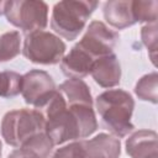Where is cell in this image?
Listing matches in <instances>:
<instances>
[{
    "instance_id": "obj_2",
    "label": "cell",
    "mask_w": 158,
    "mask_h": 158,
    "mask_svg": "<svg viewBox=\"0 0 158 158\" xmlns=\"http://www.w3.org/2000/svg\"><path fill=\"white\" fill-rule=\"evenodd\" d=\"M95 107L104 128L112 136L122 138L135 130L131 117L135 109V100L123 89H110L95 99Z\"/></svg>"
},
{
    "instance_id": "obj_8",
    "label": "cell",
    "mask_w": 158,
    "mask_h": 158,
    "mask_svg": "<svg viewBox=\"0 0 158 158\" xmlns=\"http://www.w3.org/2000/svg\"><path fill=\"white\" fill-rule=\"evenodd\" d=\"M56 93L57 86L47 72L32 69L22 75L21 94L27 105L42 110Z\"/></svg>"
},
{
    "instance_id": "obj_9",
    "label": "cell",
    "mask_w": 158,
    "mask_h": 158,
    "mask_svg": "<svg viewBox=\"0 0 158 158\" xmlns=\"http://www.w3.org/2000/svg\"><path fill=\"white\" fill-rule=\"evenodd\" d=\"M157 132L152 130H138L133 132L125 143L126 153L131 158L158 157Z\"/></svg>"
},
{
    "instance_id": "obj_25",
    "label": "cell",
    "mask_w": 158,
    "mask_h": 158,
    "mask_svg": "<svg viewBox=\"0 0 158 158\" xmlns=\"http://www.w3.org/2000/svg\"><path fill=\"white\" fill-rule=\"evenodd\" d=\"M153 158H158V157H153Z\"/></svg>"
},
{
    "instance_id": "obj_4",
    "label": "cell",
    "mask_w": 158,
    "mask_h": 158,
    "mask_svg": "<svg viewBox=\"0 0 158 158\" xmlns=\"http://www.w3.org/2000/svg\"><path fill=\"white\" fill-rule=\"evenodd\" d=\"M44 123V115L37 109L12 110L2 117L1 136L9 146L19 148L30 137L43 132Z\"/></svg>"
},
{
    "instance_id": "obj_24",
    "label": "cell",
    "mask_w": 158,
    "mask_h": 158,
    "mask_svg": "<svg viewBox=\"0 0 158 158\" xmlns=\"http://www.w3.org/2000/svg\"><path fill=\"white\" fill-rule=\"evenodd\" d=\"M1 152H2V143H1V139H0V158H1Z\"/></svg>"
},
{
    "instance_id": "obj_11",
    "label": "cell",
    "mask_w": 158,
    "mask_h": 158,
    "mask_svg": "<svg viewBox=\"0 0 158 158\" xmlns=\"http://www.w3.org/2000/svg\"><path fill=\"white\" fill-rule=\"evenodd\" d=\"M84 158H118L121 154L120 138L99 133L90 139H83Z\"/></svg>"
},
{
    "instance_id": "obj_12",
    "label": "cell",
    "mask_w": 158,
    "mask_h": 158,
    "mask_svg": "<svg viewBox=\"0 0 158 158\" xmlns=\"http://www.w3.org/2000/svg\"><path fill=\"white\" fill-rule=\"evenodd\" d=\"M94 59L77 44L60 60L62 73L69 79H83L90 74Z\"/></svg>"
},
{
    "instance_id": "obj_22",
    "label": "cell",
    "mask_w": 158,
    "mask_h": 158,
    "mask_svg": "<svg viewBox=\"0 0 158 158\" xmlns=\"http://www.w3.org/2000/svg\"><path fill=\"white\" fill-rule=\"evenodd\" d=\"M7 158H22V157H21V154L19 153V151H17V149H14V151L9 154V157H7Z\"/></svg>"
},
{
    "instance_id": "obj_18",
    "label": "cell",
    "mask_w": 158,
    "mask_h": 158,
    "mask_svg": "<svg viewBox=\"0 0 158 158\" xmlns=\"http://www.w3.org/2000/svg\"><path fill=\"white\" fill-rule=\"evenodd\" d=\"M132 11L136 22L141 23H156L157 22V11L158 2L156 0H135L132 1Z\"/></svg>"
},
{
    "instance_id": "obj_16",
    "label": "cell",
    "mask_w": 158,
    "mask_h": 158,
    "mask_svg": "<svg viewBox=\"0 0 158 158\" xmlns=\"http://www.w3.org/2000/svg\"><path fill=\"white\" fill-rule=\"evenodd\" d=\"M158 74L157 72L148 73L143 75L135 86V94L139 100L149 101L152 104H157L158 101Z\"/></svg>"
},
{
    "instance_id": "obj_21",
    "label": "cell",
    "mask_w": 158,
    "mask_h": 158,
    "mask_svg": "<svg viewBox=\"0 0 158 158\" xmlns=\"http://www.w3.org/2000/svg\"><path fill=\"white\" fill-rule=\"evenodd\" d=\"M49 158H84L83 139L74 141L60 148H58Z\"/></svg>"
},
{
    "instance_id": "obj_23",
    "label": "cell",
    "mask_w": 158,
    "mask_h": 158,
    "mask_svg": "<svg viewBox=\"0 0 158 158\" xmlns=\"http://www.w3.org/2000/svg\"><path fill=\"white\" fill-rule=\"evenodd\" d=\"M4 7H5V1H0V16L4 14Z\"/></svg>"
},
{
    "instance_id": "obj_17",
    "label": "cell",
    "mask_w": 158,
    "mask_h": 158,
    "mask_svg": "<svg viewBox=\"0 0 158 158\" xmlns=\"http://www.w3.org/2000/svg\"><path fill=\"white\" fill-rule=\"evenodd\" d=\"M21 52V35L19 31H9L0 36V63L9 62Z\"/></svg>"
},
{
    "instance_id": "obj_15",
    "label": "cell",
    "mask_w": 158,
    "mask_h": 158,
    "mask_svg": "<svg viewBox=\"0 0 158 158\" xmlns=\"http://www.w3.org/2000/svg\"><path fill=\"white\" fill-rule=\"evenodd\" d=\"M53 147V142L43 131L30 137L16 149L22 158H48Z\"/></svg>"
},
{
    "instance_id": "obj_14",
    "label": "cell",
    "mask_w": 158,
    "mask_h": 158,
    "mask_svg": "<svg viewBox=\"0 0 158 158\" xmlns=\"http://www.w3.org/2000/svg\"><path fill=\"white\" fill-rule=\"evenodd\" d=\"M57 90L62 94L68 105L85 104L93 106L94 101L91 98L89 85L81 79H68L63 81Z\"/></svg>"
},
{
    "instance_id": "obj_13",
    "label": "cell",
    "mask_w": 158,
    "mask_h": 158,
    "mask_svg": "<svg viewBox=\"0 0 158 158\" xmlns=\"http://www.w3.org/2000/svg\"><path fill=\"white\" fill-rule=\"evenodd\" d=\"M105 21L116 30H123L136 23L131 0H110L104 4Z\"/></svg>"
},
{
    "instance_id": "obj_10",
    "label": "cell",
    "mask_w": 158,
    "mask_h": 158,
    "mask_svg": "<svg viewBox=\"0 0 158 158\" xmlns=\"http://www.w3.org/2000/svg\"><path fill=\"white\" fill-rule=\"evenodd\" d=\"M90 74L101 88H114L121 80V65L115 53L94 60Z\"/></svg>"
},
{
    "instance_id": "obj_3",
    "label": "cell",
    "mask_w": 158,
    "mask_h": 158,
    "mask_svg": "<svg viewBox=\"0 0 158 158\" xmlns=\"http://www.w3.org/2000/svg\"><path fill=\"white\" fill-rule=\"evenodd\" d=\"M93 0H64L56 2L51 16V28L68 41H74L84 30L88 20L98 7Z\"/></svg>"
},
{
    "instance_id": "obj_1",
    "label": "cell",
    "mask_w": 158,
    "mask_h": 158,
    "mask_svg": "<svg viewBox=\"0 0 158 158\" xmlns=\"http://www.w3.org/2000/svg\"><path fill=\"white\" fill-rule=\"evenodd\" d=\"M44 115V132L54 146L91 136L98 128L93 106L85 104L68 105L57 90L49 102L40 110Z\"/></svg>"
},
{
    "instance_id": "obj_19",
    "label": "cell",
    "mask_w": 158,
    "mask_h": 158,
    "mask_svg": "<svg viewBox=\"0 0 158 158\" xmlns=\"http://www.w3.org/2000/svg\"><path fill=\"white\" fill-rule=\"evenodd\" d=\"M22 75L12 72L5 70L0 73V98H14L21 93Z\"/></svg>"
},
{
    "instance_id": "obj_7",
    "label": "cell",
    "mask_w": 158,
    "mask_h": 158,
    "mask_svg": "<svg viewBox=\"0 0 158 158\" xmlns=\"http://www.w3.org/2000/svg\"><path fill=\"white\" fill-rule=\"evenodd\" d=\"M118 40V33L109 28L104 22L91 21L77 46L96 60L101 57L112 54Z\"/></svg>"
},
{
    "instance_id": "obj_6",
    "label": "cell",
    "mask_w": 158,
    "mask_h": 158,
    "mask_svg": "<svg viewBox=\"0 0 158 158\" xmlns=\"http://www.w3.org/2000/svg\"><path fill=\"white\" fill-rule=\"evenodd\" d=\"M67 46L54 33L48 31H36L25 36L22 54L35 64L52 65L60 63Z\"/></svg>"
},
{
    "instance_id": "obj_5",
    "label": "cell",
    "mask_w": 158,
    "mask_h": 158,
    "mask_svg": "<svg viewBox=\"0 0 158 158\" xmlns=\"http://www.w3.org/2000/svg\"><path fill=\"white\" fill-rule=\"evenodd\" d=\"M4 15L9 23L25 35L43 31L48 25V5L40 0L5 1Z\"/></svg>"
},
{
    "instance_id": "obj_20",
    "label": "cell",
    "mask_w": 158,
    "mask_h": 158,
    "mask_svg": "<svg viewBox=\"0 0 158 158\" xmlns=\"http://www.w3.org/2000/svg\"><path fill=\"white\" fill-rule=\"evenodd\" d=\"M157 38H158V32H157V23H148L144 25L141 28V40L142 43L147 47L149 57L156 64V53H157Z\"/></svg>"
}]
</instances>
